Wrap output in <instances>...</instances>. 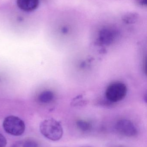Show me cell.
<instances>
[{
  "mask_svg": "<svg viewBox=\"0 0 147 147\" xmlns=\"http://www.w3.org/2000/svg\"><path fill=\"white\" fill-rule=\"evenodd\" d=\"M41 134L50 140H59L63 135V129L60 123L53 118H48L43 121L40 125Z\"/></svg>",
  "mask_w": 147,
  "mask_h": 147,
  "instance_id": "obj_1",
  "label": "cell"
},
{
  "mask_svg": "<svg viewBox=\"0 0 147 147\" xmlns=\"http://www.w3.org/2000/svg\"><path fill=\"white\" fill-rule=\"evenodd\" d=\"M3 127L6 133L16 136L23 134L26 129L24 121L18 117L14 115L9 116L4 119Z\"/></svg>",
  "mask_w": 147,
  "mask_h": 147,
  "instance_id": "obj_2",
  "label": "cell"
},
{
  "mask_svg": "<svg viewBox=\"0 0 147 147\" xmlns=\"http://www.w3.org/2000/svg\"><path fill=\"white\" fill-rule=\"evenodd\" d=\"M127 88L124 83L115 82L110 84L105 91V96L108 101L117 102L122 100L126 97Z\"/></svg>",
  "mask_w": 147,
  "mask_h": 147,
  "instance_id": "obj_3",
  "label": "cell"
},
{
  "mask_svg": "<svg viewBox=\"0 0 147 147\" xmlns=\"http://www.w3.org/2000/svg\"><path fill=\"white\" fill-rule=\"evenodd\" d=\"M115 127L120 134L127 137H133L138 134L137 128L135 124L127 119L119 120L116 123Z\"/></svg>",
  "mask_w": 147,
  "mask_h": 147,
  "instance_id": "obj_4",
  "label": "cell"
},
{
  "mask_svg": "<svg viewBox=\"0 0 147 147\" xmlns=\"http://www.w3.org/2000/svg\"><path fill=\"white\" fill-rule=\"evenodd\" d=\"M117 35L115 29L111 28H103L99 32L98 41L102 45H110L112 43Z\"/></svg>",
  "mask_w": 147,
  "mask_h": 147,
  "instance_id": "obj_5",
  "label": "cell"
},
{
  "mask_svg": "<svg viewBox=\"0 0 147 147\" xmlns=\"http://www.w3.org/2000/svg\"><path fill=\"white\" fill-rule=\"evenodd\" d=\"M17 5L23 11L31 12L39 7V0H17Z\"/></svg>",
  "mask_w": 147,
  "mask_h": 147,
  "instance_id": "obj_6",
  "label": "cell"
},
{
  "mask_svg": "<svg viewBox=\"0 0 147 147\" xmlns=\"http://www.w3.org/2000/svg\"><path fill=\"white\" fill-rule=\"evenodd\" d=\"M54 94L51 91L46 90L41 92L39 96V100L42 103L50 102L54 98Z\"/></svg>",
  "mask_w": 147,
  "mask_h": 147,
  "instance_id": "obj_7",
  "label": "cell"
},
{
  "mask_svg": "<svg viewBox=\"0 0 147 147\" xmlns=\"http://www.w3.org/2000/svg\"><path fill=\"white\" fill-rule=\"evenodd\" d=\"M77 127L83 132L86 133L90 131L92 128L91 124L84 120H79L77 122Z\"/></svg>",
  "mask_w": 147,
  "mask_h": 147,
  "instance_id": "obj_8",
  "label": "cell"
},
{
  "mask_svg": "<svg viewBox=\"0 0 147 147\" xmlns=\"http://www.w3.org/2000/svg\"><path fill=\"white\" fill-rule=\"evenodd\" d=\"M138 18L137 14L134 13H129L127 14L123 17V20L125 23L131 24L135 22Z\"/></svg>",
  "mask_w": 147,
  "mask_h": 147,
  "instance_id": "obj_9",
  "label": "cell"
},
{
  "mask_svg": "<svg viewBox=\"0 0 147 147\" xmlns=\"http://www.w3.org/2000/svg\"><path fill=\"white\" fill-rule=\"evenodd\" d=\"M22 147H38V144L36 142L32 140H28L23 142Z\"/></svg>",
  "mask_w": 147,
  "mask_h": 147,
  "instance_id": "obj_10",
  "label": "cell"
},
{
  "mask_svg": "<svg viewBox=\"0 0 147 147\" xmlns=\"http://www.w3.org/2000/svg\"><path fill=\"white\" fill-rule=\"evenodd\" d=\"M7 144V140L4 136L0 134V147H5Z\"/></svg>",
  "mask_w": 147,
  "mask_h": 147,
  "instance_id": "obj_11",
  "label": "cell"
},
{
  "mask_svg": "<svg viewBox=\"0 0 147 147\" xmlns=\"http://www.w3.org/2000/svg\"><path fill=\"white\" fill-rule=\"evenodd\" d=\"M138 3L141 5H146L147 3V0H137Z\"/></svg>",
  "mask_w": 147,
  "mask_h": 147,
  "instance_id": "obj_12",
  "label": "cell"
}]
</instances>
